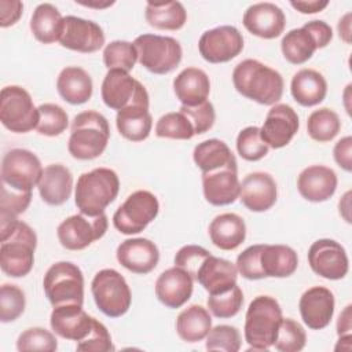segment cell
Here are the masks:
<instances>
[{
  "label": "cell",
  "instance_id": "32",
  "mask_svg": "<svg viewBox=\"0 0 352 352\" xmlns=\"http://www.w3.org/2000/svg\"><path fill=\"white\" fill-rule=\"evenodd\" d=\"M290 92L298 104L304 107L316 106L326 98L327 82L319 72L301 69L292 78Z\"/></svg>",
  "mask_w": 352,
  "mask_h": 352
},
{
  "label": "cell",
  "instance_id": "47",
  "mask_svg": "<svg viewBox=\"0 0 352 352\" xmlns=\"http://www.w3.org/2000/svg\"><path fill=\"white\" fill-rule=\"evenodd\" d=\"M25 293L16 285L4 283L0 287V320L14 322L25 311Z\"/></svg>",
  "mask_w": 352,
  "mask_h": 352
},
{
  "label": "cell",
  "instance_id": "2",
  "mask_svg": "<svg viewBox=\"0 0 352 352\" xmlns=\"http://www.w3.org/2000/svg\"><path fill=\"white\" fill-rule=\"evenodd\" d=\"M118 190L120 179L113 169L95 168L77 179L74 202L80 213L98 216L117 198Z\"/></svg>",
  "mask_w": 352,
  "mask_h": 352
},
{
  "label": "cell",
  "instance_id": "15",
  "mask_svg": "<svg viewBox=\"0 0 352 352\" xmlns=\"http://www.w3.org/2000/svg\"><path fill=\"white\" fill-rule=\"evenodd\" d=\"M308 264L316 275L330 280L342 279L349 270L345 249L341 243L329 238L318 239L309 246Z\"/></svg>",
  "mask_w": 352,
  "mask_h": 352
},
{
  "label": "cell",
  "instance_id": "27",
  "mask_svg": "<svg viewBox=\"0 0 352 352\" xmlns=\"http://www.w3.org/2000/svg\"><path fill=\"white\" fill-rule=\"evenodd\" d=\"M41 199L52 206L65 204L73 190V175L62 164L47 165L37 184Z\"/></svg>",
  "mask_w": 352,
  "mask_h": 352
},
{
  "label": "cell",
  "instance_id": "55",
  "mask_svg": "<svg viewBox=\"0 0 352 352\" xmlns=\"http://www.w3.org/2000/svg\"><path fill=\"white\" fill-rule=\"evenodd\" d=\"M23 11V4L19 0H0V26L8 28L15 25Z\"/></svg>",
  "mask_w": 352,
  "mask_h": 352
},
{
  "label": "cell",
  "instance_id": "45",
  "mask_svg": "<svg viewBox=\"0 0 352 352\" xmlns=\"http://www.w3.org/2000/svg\"><path fill=\"white\" fill-rule=\"evenodd\" d=\"M238 154L246 161H258L268 154L270 147L261 139L258 126H246L236 136Z\"/></svg>",
  "mask_w": 352,
  "mask_h": 352
},
{
  "label": "cell",
  "instance_id": "40",
  "mask_svg": "<svg viewBox=\"0 0 352 352\" xmlns=\"http://www.w3.org/2000/svg\"><path fill=\"white\" fill-rule=\"evenodd\" d=\"M138 62V51L133 43L124 40H114L103 50V63L109 70L118 69L131 72Z\"/></svg>",
  "mask_w": 352,
  "mask_h": 352
},
{
  "label": "cell",
  "instance_id": "54",
  "mask_svg": "<svg viewBox=\"0 0 352 352\" xmlns=\"http://www.w3.org/2000/svg\"><path fill=\"white\" fill-rule=\"evenodd\" d=\"M314 37L318 48H324L333 40V29L324 21H309L302 25Z\"/></svg>",
  "mask_w": 352,
  "mask_h": 352
},
{
  "label": "cell",
  "instance_id": "20",
  "mask_svg": "<svg viewBox=\"0 0 352 352\" xmlns=\"http://www.w3.org/2000/svg\"><path fill=\"white\" fill-rule=\"evenodd\" d=\"M202 190L205 199L210 205L224 206L234 204L239 198L241 191L238 165L202 172Z\"/></svg>",
  "mask_w": 352,
  "mask_h": 352
},
{
  "label": "cell",
  "instance_id": "50",
  "mask_svg": "<svg viewBox=\"0 0 352 352\" xmlns=\"http://www.w3.org/2000/svg\"><path fill=\"white\" fill-rule=\"evenodd\" d=\"M191 122L195 135H202L208 132L216 120L214 107L209 100H205L197 106H183L180 110Z\"/></svg>",
  "mask_w": 352,
  "mask_h": 352
},
{
  "label": "cell",
  "instance_id": "51",
  "mask_svg": "<svg viewBox=\"0 0 352 352\" xmlns=\"http://www.w3.org/2000/svg\"><path fill=\"white\" fill-rule=\"evenodd\" d=\"M210 256V253L198 245H186L179 249L175 256V265L187 271L192 279H195L197 272L202 263Z\"/></svg>",
  "mask_w": 352,
  "mask_h": 352
},
{
  "label": "cell",
  "instance_id": "44",
  "mask_svg": "<svg viewBox=\"0 0 352 352\" xmlns=\"http://www.w3.org/2000/svg\"><path fill=\"white\" fill-rule=\"evenodd\" d=\"M307 334L304 327L290 318H283L274 346L280 352H298L305 346Z\"/></svg>",
  "mask_w": 352,
  "mask_h": 352
},
{
  "label": "cell",
  "instance_id": "23",
  "mask_svg": "<svg viewBox=\"0 0 352 352\" xmlns=\"http://www.w3.org/2000/svg\"><path fill=\"white\" fill-rule=\"evenodd\" d=\"M278 197L276 183L267 172H253L245 176L241 183L239 199L252 212H265L271 209Z\"/></svg>",
  "mask_w": 352,
  "mask_h": 352
},
{
  "label": "cell",
  "instance_id": "39",
  "mask_svg": "<svg viewBox=\"0 0 352 352\" xmlns=\"http://www.w3.org/2000/svg\"><path fill=\"white\" fill-rule=\"evenodd\" d=\"M341 129V121L338 114L329 109L322 107L312 111L307 120V131L311 139L326 143L333 140Z\"/></svg>",
  "mask_w": 352,
  "mask_h": 352
},
{
  "label": "cell",
  "instance_id": "35",
  "mask_svg": "<svg viewBox=\"0 0 352 352\" xmlns=\"http://www.w3.org/2000/svg\"><path fill=\"white\" fill-rule=\"evenodd\" d=\"M63 16L51 3L38 4L30 18V30L34 38L43 44L59 41Z\"/></svg>",
  "mask_w": 352,
  "mask_h": 352
},
{
  "label": "cell",
  "instance_id": "7",
  "mask_svg": "<svg viewBox=\"0 0 352 352\" xmlns=\"http://www.w3.org/2000/svg\"><path fill=\"white\" fill-rule=\"evenodd\" d=\"M138 51V62L154 74H166L182 62L180 43L169 36L142 34L133 41Z\"/></svg>",
  "mask_w": 352,
  "mask_h": 352
},
{
  "label": "cell",
  "instance_id": "49",
  "mask_svg": "<svg viewBox=\"0 0 352 352\" xmlns=\"http://www.w3.org/2000/svg\"><path fill=\"white\" fill-rule=\"evenodd\" d=\"M77 351L81 352H110L114 351L111 336L107 327L94 318L91 331L85 338L77 342Z\"/></svg>",
  "mask_w": 352,
  "mask_h": 352
},
{
  "label": "cell",
  "instance_id": "38",
  "mask_svg": "<svg viewBox=\"0 0 352 352\" xmlns=\"http://www.w3.org/2000/svg\"><path fill=\"white\" fill-rule=\"evenodd\" d=\"M280 50L289 63L302 65L312 58L318 47L311 33L304 26H301L292 29L283 36L280 41Z\"/></svg>",
  "mask_w": 352,
  "mask_h": 352
},
{
  "label": "cell",
  "instance_id": "5",
  "mask_svg": "<svg viewBox=\"0 0 352 352\" xmlns=\"http://www.w3.org/2000/svg\"><path fill=\"white\" fill-rule=\"evenodd\" d=\"M37 236L33 228L25 221L18 223L12 234L1 241L0 267L1 271L12 278L26 276L34 264V250Z\"/></svg>",
  "mask_w": 352,
  "mask_h": 352
},
{
  "label": "cell",
  "instance_id": "22",
  "mask_svg": "<svg viewBox=\"0 0 352 352\" xmlns=\"http://www.w3.org/2000/svg\"><path fill=\"white\" fill-rule=\"evenodd\" d=\"M94 318L89 316L82 305L78 304H65L54 307L50 323L55 334L65 340L81 341L88 336L92 327Z\"/></svg>",
  "mask_w": 352,
  "mask_h": 352
},
{
  "label": "cell",
  "instance_id": "18",
  "mask_svg": "<svg viewBox=\"0 0 352 352\" xmlns=\"http://www.w3.org/2000/svg\"><path fill=\"white\" fill-rule=\"evenodd\" d=\"M242 22L246 30L252 34L271 40L283 33L286 16L276 4L263 1L249 6L243 14Z\"/></svg>",
  "mask_w": 352,
  "mask_h": 352
},
{
  "label": "cell",
  "instance_id": "1",
  "mask_svg": "<svg viewBox=\"0 0 352 352\" xmlns=\"http://www.w3.org/2000/svg\"><path fill=\"white\" fill-rule=\"evenodd\" d=\"M232 84L242 96L265 106L276 104L283 94L280 73L257 59L239 62L232 72Z\"/></svg>",
  "mask_w": 352,
  "mask_h": 352
},
{
  "label": "cell",
  "instance_id": "43",
  "mask_svg": "<svg viewBox=\"0 0 352 352\" xmlns=\"http://www.w3.org/2000/svg\"><path fill=\"white\" fill-rule=\"evenodd\" d=\"M208 308L209 311L220 319H227L235 316L243 304V293L238 285L231 289L217 293L209 294L208 297Z\"/></svg>",
  "mask_w": 352,
  "mask_h": 352
},
{
  "label": "cell",
  "instance_id": "41",
  "mask_svg": "<svg viewBox=\"0 0 352 352\" xmlns=\"http://www.w3.org/2000/svg\"><path fill=\"white\" fill-rule=\"evenodd\" d=\"M155 135L158 138L188 140L195 132L190 120L182 111L166 113L155 124Z\"/></svg>",
  "mask_w": 352,
  "mask_h": 352
},
{
  "label": "cell",
  "instance_id": "6",
  "mask_svg": "<svg viewBox=\"0 0 352 352\" xmlns=\"http://www.w3.org/2000/svg\"><path fill=\"white\" fill-rule=\"evenodd\" d=\"M43 287L52 307L84 302V276L81 270L70 261L52 264L44 275Z\"/></svg>",
  "mask_w": 352,
  "mask_h": 352
},
{
  "label": "cell",
  "instance_id": "33",
  "mask_svg": "<svg viewBox=\"0 0 352 352\" xmlns=\"http://www.w3.org/2000/svg\"><path fill=\"white\" fill-rule=\"evenodd\" d=\"M298 265L294 249L287 245H264L260 252V270L264 278H287Z\"/></svg>",
  "mask_w": 352,
  "mask_h": 352
},
{
  "label": "cell",
  "instance_id": "36",
  "mask_svg": "<svg viewBox=\"0 0 352 352\" xmlns=\"http://www.w3.org/2000/svg\"><path fill=\"white\" fill-rule=\"evenodd\" d=\"M212 329L209 311L202 305L192 304L183 309L176 319V331L186 342H198L206 338Z\"/></svg>",
  "mask_w": 352,
  "mask_h": 352
},
{
  "label": "cell",
  "instance_id": "24",
  "mask_svg": "<svg viewBox=\"0 0 352 352\" xmlns=\"http://www.w3.org/2000/svg\"><path fill=\"white\" fill-rule=\"evenodd\" d=\"M194 279L180 267L165 270L155 280V296L168 308H180L192 294Z\"/></svg>",
  "mask_w": 352,
  "mask_h": 352
},
{
  "label": "cell",
  "instance_id": "53",
  "mask_svg": "<svg viewBox=\"0 0 352 352\" xmlns=\"http://www.w3.org/2000/svg\"><path fill=\"white\" fill-rule=\"evenodd\" d=\"M32 201V191L23 192V191H15L12 188H8L7 186L1 184L0 191V209L11 212L14 214L23 213Z\"/></svg>",
  "mask_w": 352,
  "mask_h": 352
},
{
  "label": "cell",
  "instance_id": "30",
  "mask_svg": "<svg viewBox=\"0 0 352 352\" xmlns=\"http://www.w3.org/2000/svg\"><path fill=\"white\" fill-rule=\"evenodd\" d=\"M148 104L150 103H135L117 111L116 125L122 138L131 142H142L148 138L153 126Z\"/></svg>",
  "mask_w": 352,
  "mask_h": 352
},
{
  "label": "cell",
  "instance_id": "21",
  "mask_svg": "<svg viewBox=\"0 0 352 352\" xmlns=\"http://www.w3.org/2000/svg\"><path fill=\"white\" fill-rule=\"evenodd\" d=\"M118 263L133 274H148L160 261V250L147 238H132L121 242L116 252Z\"/></svg>",
  "mask_w": 352,
  "mask_h": 352
},
{
  "label": "cell",
  "instance_id": "42",
  "mask_svg": "<svg viewBox=\"0 0 352 352\" xmlns=\"http://www.w3.org/2000/svg\"><path fill=\"white\" fill-rule=\"evenodd\" d=\"M37 109L40 118L36 129L40 135L54 138L66 131L69 125V116L60 106L55 103H43Z\"/></svg>",
  "mask_w": 352,
  "mask_h": 352
},
{
  "label": "cell",
  "instance_id": "31",
  "mask_svg": "<svg viewBox=\"0 0 352 352\" xmlns=\"http://www.w3.org/2000/svg\"><path fill=\"white\" fill-rule=\"evenodd\" d=\"M208 231L212 243L221 250H234L246 238V224L236 213L216 216L210 221Z\"/></svg>",
  "mask_w": 352,
  "mask_h": 352
},
{
  "label": "cell",
  "instance_id": "16",
  "mask_svg": "<svg viewBox=\"0 0 352 352\" xmlns=\"http://www.w3.org/2000/svg\"><path fill=\"white\" fill-rule=\"evenodd\" d=\"M104 40L103 29L96 22L74 15L63 16L59 37L62 47L82 54H91L99 51L104 45Z\"/></svg>",
  "mask_w": 352,
  "mask_h": 352
},
{
  "label": "cell",
  "instance_id": "37",
  "mask_svg": "<svg viewBox=\"0 0 352 352\" xmlns=\"http://www.w3.org/2000/svg\"><path fill=\"white\" fill-rule=\"evenodd\" d=\"M146 21L160 30H179L187 21V11L180 1H147Z\"/></svg>",
  "mask_w": 352,
  "mask_h": 352
},
{
  "label": "cell",
  "instance_id": "28",
  "mask_svg": "<svg viewBox=\"0 0 352 352\" xmlns=\"http://www.w3.org/2000/svg\"><path fill=\"white\" fill-rule=\"evenodd\" d=\"M173 91L183 106H197L208 100L210 81L202 69L187 67L175 77Z\"/></svg>",
  "mask_w": 352,
  "mask_h": 352
},
{
  "label": "cell",
  "instance_id": "59",
  "mask_svg": "<svg viewBox=\"0 0 352 352\" xmlns=\"http://www.w3.org/2000/svg\"><path fill=\"white\" fill-rule=\"evenodd\" d=\"M351 304L344 308V311L340 314L338 320H337V334L344 336V334H351L352 330V319H351Z\"/></svg>",
  "mask_w": 352,
  "mask_h": 352
},
{
  "label": "cell",
  "instance_id": "10",
  "mask_svg": "<svg viewBox=\"0 0 352 352\" xmlns=\"http://www.w3.org/2000/svg\"><path fill=\"white\" fill-rule=\"evenodd\" d=\"M160 202L147 190L132 192L113 214L114 227L125 235L142 232L158 214Z\"/></svg>",
  "mask_w": 352,
  "mask_h": 352
},
{
  "label": "cell",
  "instance_id": "4",
  "mask_svg": "<svg viewBox=\"0 0 352 352\" xmlns=\"http://www.w3.org/2000/svg\"><path fill=\"white\" fill-rule=\"evenodd\" d=\"M282 308L271 296H257L249 304L245 318V340L254 351H267L274 345L279 324L282 322Z\"/></svg>",
  "mask_w": 352,
  "mask_h": 352
},
{
  "label": "cell",
  "instance_id": "3",
  "mask_svg": "<svg viewBox=\"0 0 352 352\" xmlns=\"http://www.w3.org/2000/svg\"><path fill=\"white\" fill-rule=\"evenodd\" d=\"M109 138L110 128L106 117L98 111L87 110L73 118L67 150L76 160H94L103 154Z\"/></svg>",
  "mask_w": 352,
  "mask_h": 352
},
{
  "label": "cell",
  "instance_id": "12",
  "mask_svg": "<svg viewBox=\"0 0 352 352\" xmlns=\"http://www.w3.org/2000/svg\"><path fill=\"white\" fill-rule=\"evenodd\" d=\"M107 216H87L82 213L65 219L56 230L60 245L67 250H82L92 242L100 239L107 231Z\"/></svg>",
  "mask_w": 352,
  "mask_h": 352
},
{
  "label": "cell",
  "instance_id": "17",
  "mask_svg": "<svg viewBox=\"0 0 352 352\" xmlns=\"http://www.w3.org/2000/svg\"><path fill=\"white\" fill-rule=\"evenodd\" d=\"M300 126L298 116L289 104H274L260 128L261 139L271 148H282L287 146Z\"/></svg>",
  "mask_w": 352,
  "mask_h": 352
},
{
  "label": "cell",
  "instance_id": "62",
  "mask_svg": "<svg viewBox=\"0 0 352 352\" xmlns=\"http://www.w3.org/2000/svg\"><path fill=\"white\" fill-rule=\"evenodd\" d=\"M81 6H85V7H92V8H106V7H110L114 4V1H76Z\"/></svg>",
  "mask_w": 352,
  "mask_h": 352
},
{
  "label": "cell",
  "instance_id": "56",
  "mask_svg": "<svg viewBox=\"0 0 352 352\" xmlns=\"http://www.w3.org/2000/svg\"><path fill=\"white\" fill-rule=\"evenodd\" d=\"M334 160L340 168L346 172L352 170V138L345 136L340 139L333 150Z\"/></svg>",
  "mask_w": 352,
  "mask_h": 352
},
{
  "label": "cell",
  "instance_id": "9",
  "mask_svg": "<svg viewBox=\"0 0 352 352\" xmlns=\"http://www.w3.org/2000/svg\"><path fill=\"white\" fill-rule=\"evenodd\" d=\"M38 109L30 94L19 85H8L0 94V121L14 133H26L37 128Z\"/></svg>",
  "mask_w": 352,
  "mask_h": 352
},
{
  "label": "cell",
  "instance_id": "14",
  "mask_svg": "<svg viewBox=\"0 0 352 352\" xmlns=\"http://www.w3.org/2000/svg\"><path fill=\"white\" fill-rule=\"evenodd\" d=\"M198 50L206 62L226 63L242 52L243 37L235 26H217L202 33Z\"/></svg>",
  "mask_w": 352,
  "mask_h": 352
},
{
  "label": "cell",
  "instance_id": "57",
  "mask_svg": "<svg viewBox=\"0 0 352 352\" xmlns=\"http://www.w3.org/2000/svg\"><path fill=\"white\" fill-rule=\"evenodd\" d=\"M18 223H19V220H18L16 214L0 209V242L7 239L12 234V231L16 228Z\"/></svg>",
  "mask_w": 352,
  "mask_h": 352
},
{
  "label": "cell",
  "instance_id": "34",
  "mask_svg": "<svg viewBox=\"0 0 352 352\" xmlns=\"http://www.w3.org/2000/svg\"><path fill=\"white\" fill-rule=\"evenodd\" d=\"M192 160L202 172H212L238 165L231 148L227 143L219 139H208L198 143L194 147Z\"/></svg>",
  "mask_w": 352,
  "mask_h": 352
},
{
  "label": "cell",
  "instance_id": "26",
  "mask_svg": "<svg viewBox=\"0 0 352 352\" xmlns=\"http://www.w3.org/2000/svg\"><path fill=\"white\" fill-rule=\"evenodd\" d=\"M238 270L230 260L209 256L199 267L195 280L209 293L217 294L236 285Z\"/></svg>",
  "mask_w": 352,
  "mask_h": 352
},
{
  "label": "cell",
  "instance_id": "48",
  "mask_svg": "<svg viewBox=\"0 0 352 352\" xmlns=\"http://www.w3.org/2000/svg\"><path fill=\"white\" fill-rule=\"evenodd\" d=\"M205 346L208 351L238 352L241 348L239 330L230 324L214 326L206 336Z\"/></svg>",
  "mask_w": 352,
  "mask_h": 352
},
{
  "label": "cell",
  "instance_id": "11",
  "mask_svg": "<svg viewBox=\"0 0 352 352\" xmlns=\"http://www.w3.org/2000/svg\"><path fill=\"white\" fill-rule=\"evenodd\" d=\"M43 166L34 153L26 148L7 151L1 161V184L15 191L29 192L38 184Z\"/></svg>",
  "mask_w": 352,
  "mask_h": 352
},
{
  "label": "cell",
  "instance_id": "46",
  "mask_svg": "<svg viewBox=\"0 0 352 352\" xmlns=\"http://www.w3.org/2000/svg\"><path fill=\"white\" fill-rule=\"evenodd\" d=\"M58 348L56 337L44 327H30L22 331L16 340V349L19 352L41 351L54 352Z\"/></svg>",
  "mask_w": 352,
  "mask_h": 352
},
{
  "label": "cell",
  "instance_id": "19",
  "mask_svg": "<svg viewBox=\"0 0 352 352\" xmlns=\"http://www.w3.org/2000/svg\"><path fill=\"white\" fill-rule=\"evenodd\" d=\"M334 305V294L323 286L305 290L298 301L301 319L311 330H322L330 324Z\"/></svg>",
  "mask_w": 352,
  "mask_h": 352
},
{
  "label": "cell",
  "instance_id": "52",
  "mask_svg": "<svg viewBox=\"0 0 352 352\" xmlns=\"http://www.w3.org/2000/svg\"><path fill=\"white\" fill-rule=\"evenodd\" d=\"M263 246L264 245H252L238 254L235 265L238 272L243 278L249 280H257L264 278L260 270V252Z\"/></svg>",
  "mask_w": 352,
  "mask_h": 352
},
{
  "label": "cell",
  "instance_id": "25",
  "mask_svg": "<svg viewBox=\"0 0 352 352\" xmlns=\"http://www.w3.org/2000/svg\"><path fill=\"white\" fill-rule=\"evenodd\" d=\"M337 183V175L331 168L311 165L298 175L297 190L300 195L309 202H324L334 195Z\"/></svg>",
  "mask_w": 352,
  "mask_h": 352
},
{
  "label": "cell",
  "instance_id": "29",
  "mask_svg": "<svg viewBox=\"0 0 352 352\" xmlns=\"http://www.w3.org/2000/svg\"><path fill=\"white\" fill-rule=\"evenodd\" d=\"M56 89L60 98L70 104H82L92 96V78L78 66L65 67L56 78Z\"/></svg>",
  "mask_w": 352,
  "mask_h": 352
},
{
  "label": "cell",
  "instance_id": "8",
  "mask_svg": "<svg viewBox=\"0 0 352 352\" xmlns=\"http://www.w3.org/2000/svg\"><path fill=\"white\" fill-rule=\"evenodd\" d=\"M91 292L99 311L109 318L122 316L132 302V293L125 278L113 268H104L95 274Z\"/></svg>",
  "mask_w": 352,
  "mask_h": 352
},
{
  "label": "cell",
  "instance_id": "13",
  "mask_svg": "<svg viewBox=\"0 0 352 352\" xmlns=\"http://www.w3.org/2000/svg\"><path fill=\"white\" fill-rule=\"evenodd\" d=\"M104 104L113 110H122L135 103H150L147 89L128 72L113 69L103 78L100 88Z\"/></svg>",
  "mask_w": 352,
  "mask_h": 352
},
{
  "label": "cell",
  "instance_id": "61",
  "mask_svg": "<svg viewBox=\"0 0 352 352\" xmlns=\"http://www.w3.org/2000/svg\"><path fill=\"white\" fill-rule=\"evenodd\" d=\"M349 201H351V191H346L345 195L340 199L338 202V209H340V214L345 219L346 223H351V216H349Z\"/></svg>",
  "mask_w": 352,
  "mask_h": 352
},
{
  "label": "cell",
  "instance_id": "60",
  "mask_svg": "<svg viewBox=\"0 0 352 352\" xmlns=\"http://www.w3.org/2000/svg\"><path fill=\"white\" fill-rule=\"evenodd\" d=\"M338 34L345 43H351V12L345 14L338 22Z\"/></svg>",
  "mask_w": 352,
  "mask_h": 352
},
{
  "label": "cell",
  "instance_id": "58",
  "mask_svg": "<svg viewBox=\"0 0 352 352\" xmlns=\"http://www.w3.org/2000/svg\"><path fill=\"white\" fill-rule=\"evenodd\" d=\"M290 6L301 14H316L329 6L327 0H312V1H290Z\"/></svg>",
  "mask_w": 352,
  "mask_h": 352
}]
</instances>
